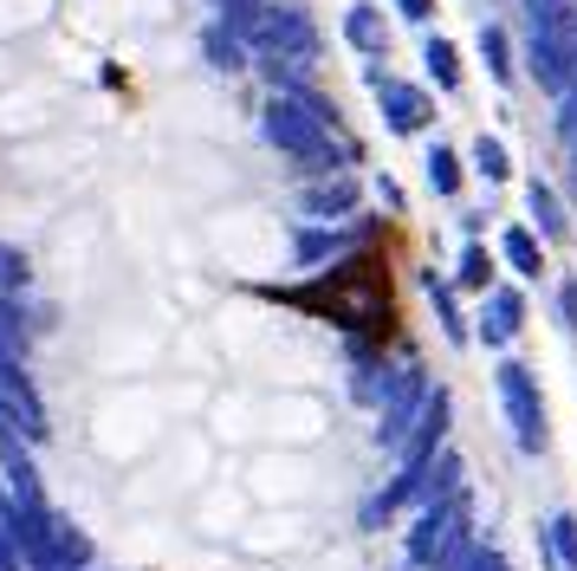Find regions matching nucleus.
I'll return each mask as SVG.
<instances>
[{
	"mask_svg": "<svg viewBox=\"0 0 577 571\" xmlns=\"http://www.w3.org/2000/svg\"><path fill=\"white\" fill-rule=\"evenodd\" d=\"M286 299L331 318V325H344V332H358V338H389L396 332V292H389V260L383 254H358V260L331 267V280L298 286Z\"/></svg>",
	"mask_w": 577,
	"mask_h": 571,
	"instance_id": "obj_1",
	"label": "nucleus"
}]
</instances>
